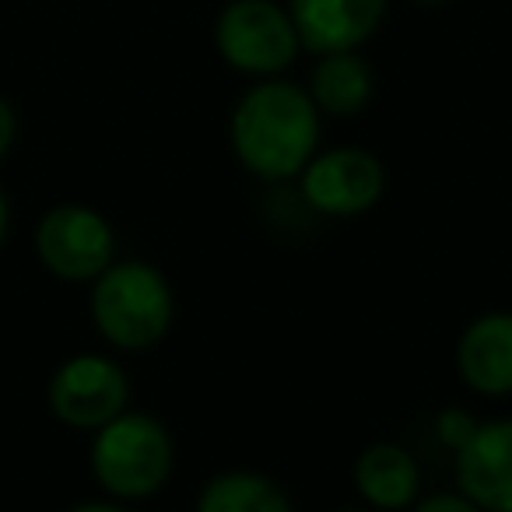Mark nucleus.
<instances>
[{
	"label": "nucleus",
	"mask_w": 512,
	"mask_h": 512,
	"mask_svg": "<svg viewBox=\"0 0 512 512\" xmlns=\"http://www.w3.org/2000/svg\"><path fill=\"white\" fill-rule=\"evenodd\" d=\"M228 141L249 176L295 179L320 148V109L306 88L264 78L235 102Z\"/></svg>",
	"instance_id": "obj_1"
},
{
	"label": "nucleus",
	"mask_w": 512,
	"mask_h": 512,
	"mask_svg": "<svg viewBox=\"0 0 512 512\" xmlns=\"http://www.w3.org/2000/svg\"><path fill=\"white\" fill-rule=\"evenodd\" d=\"M88 313L99 337L116 351H151L169 337L176 320V295L155 264L113 260L88 292Z\"/></svg>",
	"instance_id": "obj_2"
},
{
	"label": "nucleus",
	"mask_w": 512,
	"mask_h": 512,
	"mask_svg": "<svg viewBox=\"0 0 512 512\" xmlns=\"http://www.w3.org/2000/svg\"><path fill=\"white\" fill-rule=\"evenodd\" d=\"M92 477L116 502H141L169 484L176 470L172 432L148 411H123L92 432Z\"/></svg>",
	"instance_id": "obj_3"
},
{
	"label": "nucleus",
	"mask_w": 512,
	"mask_h": 512,
	"mask_svg": "<svg viewBox=\"0 0 512 512\" xmlns=\"http://www.w3.org/2000/svg\"><path fill=\"white\" fill-rule=\"evenodd\" d=\"M214 46L228 67L253 78H278L302 43L288 8L278 0H232L214 22Z\"/></svg>",
	"instance_id": "obj_4"
},
{
	"label": "nucleus",
	"mask_w": 512,
	"mask_h": 512,
	"mask_svg": "<svg viewBox=\"0 0 512 512\" xmlns=\"http://www.w3.org/2000/svg\"><path fill=\"white\" fill-rule=\"evenodd\" d=\"M130 404V379L109 355H71L53 369L46 383V407L60 425L74 432H99Z\"/></svg>",
	"instance_id": "obj_5"
},
{
	"label": "nucleus",
	"mask_w": 512,
	"mask_h": 512,
	"mask_svg": "<svg viewBox=\"0 0 512 512\" xmlns=\"http://www.w3.org/2000/svg\"><path fill=\"white\" fill-rule=\"evenodd\" d=\"M39 264L60 281L88 285L116 260V232L88 204H57L36 225Z\"/></svg>",
	"instance_id": "obj_6"
},
{
	"label": "nucleus",
	"mask_w": 512,
	"mask_h": 512,
	"mask_svg": "<svg viewBox=\"0 0 512 512\" xmlns=\"http://www.w3.org/2000/svg\"><path fill=\"white\" fill-rule=\"evenodd\" d=\"M299 186L306 204L327 218H358L372 211L386 190V169L365 148H330L316 151L299 172Z\"/></svg>",
	"instance_id": "obj_7"
},
{
	"label": "nucleus",
	"mask_w": 512,
	"mask_h": 512,
	"mask_svg": "<svg viewBox=\"0 0 512 512\" xmlns=\"http://www.w3.org/2000/svg\"><path fill=\"white\" fill-rule=\"evenodd\" d=\"M453 456L456 491L484 512H512V418L481 421Z\"/></svg>",
	"instance_id": "obj_8"
},
{
	"label": "nucleus",
	"mask_w": 512,
	"mask_h": 512,
	"mask_svg": "<svg viewBox=\"0 0 512 512\" xmlns=\"http://www.w3.org/2000/svg\"><path fill=\"white\" fill-rule=\"evenodd\" d=\"M288 15L302 50L344 53L358 50L386 15V0H288Z\"/></svg>",
	"instance_id": "obj_9"
},
{
	"label": "nucleus",
	"mask_w": 512,
	"mask_h": 512,
	"mask_svg": "<svg viewBox=\"0 0 512 512\" xmlns=\"http://www.w3.org/2000/svg\"><path fill=\"white\" fill-rule=\"evenodd\" d=\"M456 372L481 397L512 393V313L495 309L467 323L456 344Z\"/></svg>",
	"instance_id": "obj_10"
},
{
	"label": "nucleus",
	"mask_w": 512,
	"mask_h": 512,
	"mask_svg": "<svg viewBox=\"0 0 512 512\" xmlns=\"http://www.w3.org/2000/svg\"><path fill=\"white\" fill-rule=\"evenodd\" d=\"M355 488L376 512L411 509L421 498V467L411 449L397 442H372L355 460Z\"/></svg>",
	"instance_id": "obj_11"
},
{
	"label": "nucleus",
	"mask_w": 512,
	"mask_h": 512,
	"mask_svg": "<svg viewBox=\"0 0 512 512\" xmlns=\"http://www.w3.org/2000/svg\"><path fill=\"white\" fill-rule=\"evenodd\" d=\"M309 95L316 109L330 116H355L372 99V67L355 50L323 53L309 78Z\"/></svg>",
	"instance_id": "obj_12"
},
{
	"label": "nucleus",
	"mask_w": 512,
	"mask_h": 512,
	"mask_svg": "<svg viewBox=\"0 0 512 512\" xmlns=\"http://www.w3.org/2000/svg\"><path fill=\"white\" fill-rule=\"evenodd\" d=\"M197 512H295L288 491L256 470H225L200 488Z\"/></svg>",
	"instance_id": "obj_13"
},
{
	"label": "nucleus",
	"mask_w": 512,
	"mask_h": 512,
	"mask_svg": "<svg viewBox=\"0 0 512 512\" xmlns=\"http://www.w3.org/2000/svg\"><path fill=\"white\" fill-rule=\"evenodd\" d=\"M477 425L481 421L474 418L470 411H463V407H446V411L435 418V435H439V442L446 449H463L470 442V435L477 432Z\"/></svg>",
	"instance_id": "obj_14"
},
{
	"label": "nucleus",
	"mask_w": 512,
	"mask_h": 512,
	"mask_svg": "<svg viewBox=\"0 0 512 512\" xmlns=\"http://www.w3.org/2000/svg\"><path fill=\"white\" fill-rule=\"evenodd\" d=\"M411 512H484V509L470 502L463 491H435V495L418 498Z\"/></svg>",
	"instance_id": "obj_15"
},
{
	"label": "nucleus",
	"mask_w": 512,
	"mask_h": 512,
	"mask_svg": "<svg viewBox=\"0 0 512 512\" xmlns=\"http://www.w3.org/2000/svg\"><path fill=\"white\" fill-rule=\"evenodd\" d=\"M15 137H18V116H15V109H11V102L0 95V162L8 158Z\"/></svg>",
	"instance_id": "obj_16"
},
{
	"label": "nucleus",
	"mask_w": 512,
	"mask_h": 512,
	"mask_svg": "<svg viewBox=\"0 0 512 512\" xmlns=\"http://www.w3.org/2000/svg\"><path fill=\"white\" fill-rule=\"evenodd\" d=\"M71 512H130V509H123L120 502H81V505H74Z\"/></svg>",
	"instance_id": "obj_17"
},
{
	"label": "nucleus",
	"mask_w": 512,
	"mask_h": 512,
	"mask_svg": "<svg viewBox=\"0 0 512 512\" xmlns=\"http://www.w3.org/2000/svg\"><path fill=\"white\" fill-rule=\"evenodd\" d=\"M8 228H11V207H8L4 190H0V246H4V239H8Z\"/></svg>",
	"instance_id": "obj_18"
},
{
	"label": "nucleus",
	"mask_w": 512,
	"mask_h": 512,
	"mask_svg": "<svg viewBox=\"0 0 512 512\" xmlns=\"http://www.w3.org/2000/svg\"><path fill=\"white\" fill-rule=\"evenodd\" d=\"M418 4H442V0H418Z\"/></svg>",
	"instance_id": "obj_19"
},
{
	"label": "nucleus",
	"mask_w": 512,
	"mask_h": 512,
	"mask_svg": "<svg viewBox=\"0 0 512 512\" xmlns=\"http://www.w3.org/2000/svg\"><path fill=\"white\" fill-rule=\"evenodd\" d=\"M341 512H365V509H341Z\"/></svg>",
	"instance_id": "obj_20"
}]
</instances>
